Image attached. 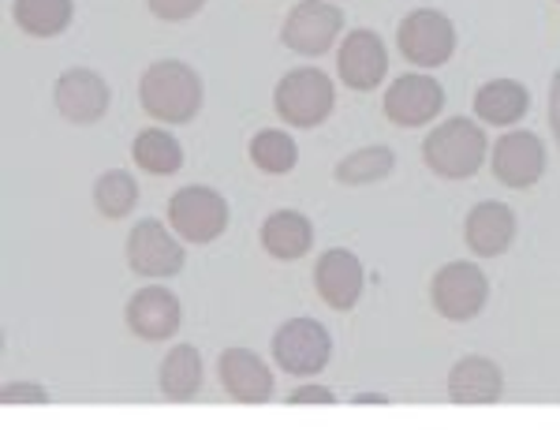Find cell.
<instances>
[{"label":"cell","instance_id":"83f0119b","mask_svg":"<svg viewBox=\"0 0 560 430\" xmlns=\"http://www.w3.org/2000/svg\"><path fill=\"white\" fill-rule=\"evenodd\" d=\"M0 400L4 405H45V390L34 382H8L4 390H0Z\"/></svg>","mask_w":560,"mask_h":430},{"label":"cell","instance_id":"d6986e66","mask_svg":"<svg viewBox=\"0 0 560 430\" xmlns=\"http://www.w3.org/2000/svg\"><path fill=\"white\" fill-rule=\"evenodd\" d=\"M261 247L280 263H295L314 247V225L300 210H277L261 225Z\"/></svg>","mask_w":560,"mask_h":430},{"label":"cell","instance_id":"9c48e42d","mask_svg":"<svg viewBox=\"0 0 560 430\" xmlns=\"http://www.w3.org/2000/svg\"><path fill=\"white\" fill-rule=\"evenodd\" d=\"M187 255H184V244L168 232L161 221H139V225L131 229L128 236V266L131 274L139 277H153V281H161V277H176L184 270Z\"/></svg>","mask_w":560,"mask_h":430},{"label":"cell","instance_id":"8992f818","mask_svg":"<svg viewBox=\"0 0 560 430\" xmlns=\"http://www.w3.org/2000/svg\"><path fill=\"white\" fill-rule=\"evenodd\" d=\"M332 356L329 329L314 318H292L273 334V360L284 374L295 379H311V374L325 371Z\"/></svg>","mask_w":560,"mask_h":430},{"label":"cell","instance_id":"30bf717a","mask_svg":"<svg viewBox=\"0 0 560 430\" xmlns=\"http://www.w3.org/2000/svg\"><path fill=\"white\" fill-rule=\"evenodd\" d=\"M490 165L497 184L504 187H535L546 173V147L535 131H509L490 147Z\"/></svg>","mask_w":560,"mask_h":430},{"label":"cell","instance_id":"f1b7e54d","mask_svg":"<svg viewBox=\"0 0 560 430\" xmlns=\"http://www.w3.org/2000/svg\"><path fill=\"white\" fill-rule=\"evenodd\" d=\"M337 393L325 390V385H303V390L288 393V405H332Z\"/></svg>","mask_w":560,"mask_h":430},{"label":"cell","instance_id":"277c9868","mask_svg":"<svg viewBox=\"0 0 560 430\" xmlns=\"http://www.w3.org/2000/svg\"><path fill=\"white\" fill-rule=\"evenodd\" d=\"M168 221L179 240H191V244H213L229 229V202L221 191L202 184L179 187L168 202Z\"/></svg>","mask_w":560,"mask_h":430},{"label":"cell","instance_id":"7c38bea8","mask_svg":"<svg viewBox=\"0 0 560 430\" xmlns=\"http://www.w3.org/2000/svg\"><path fill=\"white\" fill-rule=\"evenodd\" d=\"M337 71L351 91H377L388 71V53L374 31H351L337 53Z\"/></svg>","mask_w":560,"mask_h":430},{"label":"cell","instance_id":"7a4b0ae2","mask_svg":"<svg viewBox=\"0 0 560 430\" xmlns=\"http://www.w3.org/2000/svg\"><path fill=\"white\" fill-rule=\"evenodd\" d=\"M486 154H490V139L467 116L445 120L422 142V161H427L430 173H438L441 181H467V176H475L482 168Z\"/></svg>","mask_w":560,"mask_h":430},{"label":"cell","instance_id":"d4e9b609","mask_svg":"<svg viewBox=\"0 0 560 430\" xmlns=\"http://www.w3.org/2000/svg\"><path fill=\"white\" fill-rule=\"evenodd\" d=\"M393 165H396V154L388 147H363L337 165V184H345V187L377 184L393 173Z\"/></svg>","mask_w":560,"mask_h":430},{"label":"cell","instance_id":"5b68a950","mask_svg":"<svg viewBox=\"0 0 560 430\" xmlns=\"http://www.w3.org/2000/svg\"><path fill=\"white\" fill-rule=\"evenodd\" d=\"M404 60H411L415 68H441L453 60L456 53V26L448 15L433 12V8H419V12L404 15L400 31H396Z\"/></svg>","mask_w":560,"mask_h":430},{"label":"cell","instance_id":"f546056e","mask_svg":"<svg viewBox=\"0 0 560 430\" xmlns=\"http://www.w3.org/2000/svg\"><path fill=\"white\" fill-rule=\"evenodd\" d=\"M549 128H553V139L560 147V71L553 75V83H549Z\"/></svg>","mask_w":560,"mask_h":430},{"label":"cell","instance_id":"5bb4252c","mask_svg":"<svg viewBox=\"0 0 560 430\" xmlns=\"http://www.w3.org/2000/svg\"><path fill=\"white\" fill-rule=\"evenodd\" d=\"M217 371H221L224 393H229L232 400H240V405H261V400H269L277 390L273 371H269L250 348H229V352H221Z\"/></svg>","mask_w":560,"mask_h":430},{"label":"cell","instance_id":"4316f807","mask_svg":"<svg viewBox=\"0 0 560 430\" xmlns=\"http://www.w3.org/2000/svg\"><path fill=\"white\" fill-rule=\"evenodd\" d=\"M147 4H150V12L158 15V20L184 23V20H191V15L202 12L206 0H147Z\"/></svg>","mask_w":560,"mask_h":430},{"label":"cell","instance_id":"e0dca14e","mask_svg":"<svg viewBox=\"0 0 560 430\" xmlns=\"http://www.w3.org/2000/svg\"><path fill=\"white\" fill-rule=\"evenodd\" d=\"M516 240V213L504 202H478L464 221V244L478 258H497Z\"/></svg>","mask_w":560,"mask_h":430},{"label":"cell","instance_id":"cb8c5ba5","mask_svg":"<svg viewBox=\"0 0 560 430\" xmlns=\"http://www.w3.org/2000/svg\"><path fill=\"white\" fill-rule=\"evenodd\" d=\"M250 161H255V168H261V173L284 176V173H292L295 161H300V147H295V139L288 136V131L266 128L250 139Z\"/></svg>","mask_w":560,"mask_h":430},{"label":"cell","instance_id":"603a6c76","mask_svg":"<svg viewBox=\"0 0 560 430\" xmlns=\"http://www.w3.org/2000/svg\"><path fill=\"white\" fill-rule=\"evenodd\" d=\"M131 158L135 165L142 168V173L150 176H173L179 173V165H184V147L168 136L165 128H147L135 136V147H131Z\"/></svg>","mask_w":560,"mask_h":430},{"label":"cell","instance_id":"8fae6325","mask_svg":"<svg viewBox=\"0 0 560 430\" xmlns=\"http://www.w3.org/2000/svg\"><path fill=\"white\" fill-rule=\"evenodd\" d=\"M441 105H445V91L430 75H400L385 91V116L396 128H427L441 116Z\"/></svg>","mask_w":560,"mask_h":430},{"label":"cell","instance_id":"2e32d148","mask_svg":"<svg viewBox=\"0 0 560 430\" xmlns=\"http://www.w3.org/2000/svg\"><path fill=\"white\" fill-rule=\"evenodd\" d=\"M179 300L161 284H150L128 300V329L142 340H168L179 329Z\"/></svg>","mask_w":560,"mask_h":430},{"label":"cell","instance_id":"ffe728a7","mask_svg":"<svg viewBox=\"0 0 560 430\" xmlns=\"http://www.w3.org/2000/svg\"><path fill=\"white\" fill-rule=\"evenodd\" d=\"M530 109V94L527 86L516 83V79H493L482 91L475 94V116L493 128H512L520 124Z\"/></svg>","mask_w":560,"mask_h":430},{"label":"cell","instance_id":"9a60e30c","mask_svg":"<svg viewBox=\"0 0 560 430\" xmlns=\"http://www.w3.org/2000/svg\"><path fill=\"white\" fill-rule=\"evenodd\" d=\"M57 109L71 124H97L108 113V83L90 68H71L57 83Z\"/></svg>","mask_w":560,"mask_h":430},{"label":"cell","instance_id":"3957f363","mask_svg":"<svg viewBox=\"0 0 560 430\" xmlns=\"http://www.w3.org/2000/svg\"><path fill=\"white\" fill-rule=\"evenodd\" d=\"M337 91H332V79L322 68H295L288 71L273 91L277 116L292 128H318L329 120Z\"/></svg>","mask_w":560,"mask_h":430},{"label":"cell","instance_id":"484cf974","mask_svg":"<svg viewBox=\"0 0 560 430\" xmlns=\"http://www.w3.org/2000/svg\"><path fill=\"white\" fill-rule=\"evenodd\" d=\"M135 202H139V181H135L131 173H124V168H113V173H105L102 181L94 184V206L108 221L128 218L135 210Z\"/></svg>","mask_w":560,"mask_h":430},{"label":"cell","instance_id":"7402d4cb","mask_svg":"<svg viewBox=\"0 0 560 430\" xmlns=\"http://www.w3.org/2000/svg\"><path fill=\"white\" fill-rule=\"evenodd\" d=\"M12 15L20 31L31 34V38H57V34L68 31L75 4L71 0H15Z\"/></svg>","mask_w":560,"mask_h":430},{"label":"cell","instance_id":"52a82bcc","mask_svg":"<svg viewBox=\"0 0 560 430\" xmlns=\"http://www.w3.org/2000/svg\"><path fill=\"white\" fill-rule=\"evenodd\" d=\"M433 311L448 322H471L490 300V281L475 263H448L430 281Z\"/></svg>","mask_w":560,"mask_h":430},{"label":"cell","instance_id":"44dd1931","mask_svg":"<svg viewBox=\"0 0 560 430\" xmlns=\"http://www.w3.org/2000/svg\"><path fill=\"white\" fill-rule=\"evenodd\" d=\"M161 393H165L168 400H195L198 390H202V356L195 352L191 345H176L173 352L165 356V363H161Z\"/></svg>","mask_w":560,"mask_h":430},{"label":"cell","instance_id":"ba28073f","mask_svg":"<svg viewBox=\"0 0 560 430\" xmlns=\"http://www.w3.org/2000/svg\"><path fill=\"white\" fill-rule=\"evenodd\" d=\"M345 31V12L329 0H303L288 12L280 42L300 57H322Z\"/></svg>","mask_w":560,"mask_h":430},{"label":"cell","instance_id":"ac0fdd59","mask_svg":"<svg viewBox=\"0 0 560 430\" xmlns=\"http://www.w3.org/2000/svg\"><path fill=\"white\" fill-rule=\"evenodd\" d=\"M504 393L501 367L486 356H464L453 371H448V397L456 405H493Z\"/></svg>","mask_w":560,"mask_h":430},{"label":"cell","instance_id":"4fadbf2b","mask_svg":"<svg viewBox=\"0 0 560 430\" xmlns=\"http://www.w3.org/2000/svg\"><path fill=\"white\" fill-rule=\"evenodd\" d=\"M314 289L332 311H351L363 295V263L345 247L325 251L314 266Z\"/></svg>","mask_w":560,"mask_h":430},{"label":"cell","instance_id":"6da1fadb","mask_svg":"<svg viewBox=\"0 0 560 430\" xmlns=\"http://www.w3.org/2000/svg\"><path fill=\"white\" fill-rule=\"evenodd\" d=\"M139 102L161 124H191L202 109V79L184 60H158L142 71Z\"/></svg>","mask_w":560,"mask_h":430}]
</instances>
